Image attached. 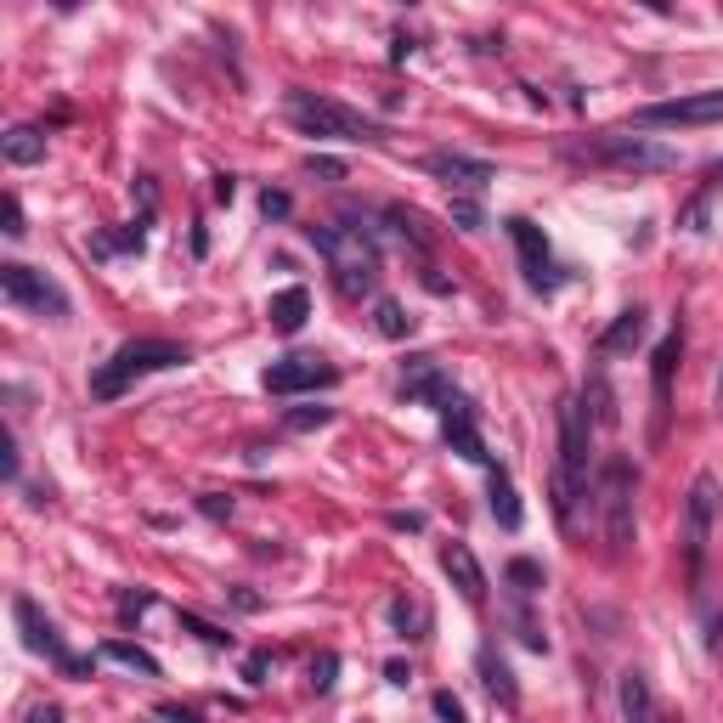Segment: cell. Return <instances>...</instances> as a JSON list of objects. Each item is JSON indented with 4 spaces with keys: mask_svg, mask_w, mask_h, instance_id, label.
<instances>
[{
    "mask_svg": "<svg viewBox=\"0 0 723 723\" xmlns=\"http://www.w3.org/2000/svg\"><path fill=\"white\" fill-rule=\"evenodd\" d=\"M588 429H594L588 407L576 396H565L560 402V469H554V514L565 525H571L576 498L588 492Z\"/></svg>",
    "mask_w": 723,
    "mask_h": 723,
    "instance_id": "obj_1",
    "label": "cell"
},
{
    "mask_svg": "<svg viewBox=\"0 0 723 723\" xmlns=\"http://www.w3.org/2000/svg\"><path fill=\"white\" fill-rule=\"evenodd\" d=\"M311 244L322 249L333 283H340L345 295H368V288L379 283V244H373V232H362V226H311Z\"/></svg>",
    "mask_w": 723,
    "mask_h": 723,
    "instance_id": "obj_2",
    "label": "cell"
},
{
    "mask_svg": "<svg viewBox=\"0 0 723 723\" xmlns=\"http://www.w3.org/2000/svg\"><path fill=\"white\" fill-rule=\"evenodd\" d=\"M181 362H187V345H170V340H130V345H119L103 368L91 373V396H96V402H114V396L130 391L141 373H164V368H181Z\"/></svg>",
    "mask_w": 723,
    "mask_h": 723,
    "instance_id": "obj_3",
    "label": "cell"
},
{
    "mask_svg": "<svg viewBox=\"0 0 723 723\" xmlns=\"http://www.w3.org/2000/svg\"><path fill=\"white\" fill-rule=\"evenodd\" d=\"M288 119H295L306 136H340V141H379L384 136L368 114L333 103V96H322V91H288Z\"/></svg>",
    "mask_w": 723,
    "mask_h": 723,
    "instance_id": "obj_4",
    "label": "cell"
},
{
    "mask_svg": "<svg viewBox=\"0 0 723 723\" xmlns=\"http://www.w3.org/2000/svg\"><path fill=\"white\" fill-rule=\"evenodd\" d=\"M717 503H723V487L717 475H695L690 480V498H684V571H690V588H701L706 576V554H712V532H717Z\"/></svg>",
    "mask_w": 723,
    "mask_h": 723,
    "instance_id": "obj_5",
    "label": "cell"
},
{
    "mask_svg": "<svg viewBox=\"0 0 723 723\" xmlns=\"http://www.w3.org/2000/svg\"><path fill=\"white\" fill-rule=\"evenodd\" d=\"M594 164H610V170H639V176H661V170H679V153L661 148L650 136H628V130H605L583 148Z\"/></svg>",
    "mask_w": 723,
    "mask_h": 723,
    "instance_id": "obj_6",
    "label": "cell"
},
{
    "mask_svg": "<svg viewBox=\"0 0 723 723\" xmlns=\"http://www.w3.org/2000/svg\"><path fill=\"white\" fill-rule=\"evenodd\" d=\"M634 487H639V469L628 458H605V475H599V509H605V538L610 549H634Z\"/></svg>",
    "mask_w": 723,
    "mask_h": 723,
    "instance_id": "obj_7",
    "label": "cell"
},
{
    "mask_svg": "<svg viewBox=\"0 0 723 723\" xmlns=\"http://www.w3.org/2000/svg\"><path fill=\"white\" fill-rule=\"evenodd\" d=\"M12 616H18V628H23V645L34 650V656H45V661H52V667H63L68 672V679H85V672H91V661H79L68 645H63V634H57V621L52 616H45L29 594H18L12 599Z\"/></svg>",
    "mask_w": 723,
    "mask_h": 723,
    "instance_id": "obj_8",
    "label": "cell"
},
{
    "mask_svg": "<svg viewBox=\"0 0 723 723\" xmlns=\"http://www.w3.org/2000/svg\"><path fill=\"white\" fill-rule=\"evenodd\" d=\"M690 125H723V91L672 96V103H650L634 114V130H690Z\"/></svg>",
    "mask_w": 723,
    "mask_h": 723,
    "instance_id": "obj_9",
    "label": "cell"
},
{
    "mask_svg": "<svg viewBox=\"0 0 723 723\" xmlns=\"http://www.w3.org/2000/svg\"><path fill=\"white\" fill-rule=\"evenodd\" d=\"M0 295H7L12 306H29V311H52V317H68V295L45 277V272H34V266H18V261H7L0 266Z\"/></svg>",
    "mask_w": 723,
    "mask_h": 723,
    "instance_id": "obj_10",
    "label": "cell"
},
{
    "mask_svg": "<svg viewBox=\"0 0 723 723\" xmlns=\"http://www.w3.org/2000/svg\"><path fill=\"white\" fill-rule=\"evenodd\" d=\"M503 226H509L514 249H520V272H525V283H532L538 295H554V288H560V266H554V255H549L543 226H538V221H525V215H509Z\"/></svg>",
    "mask_w": 723,
    "mask_h": 723,
    "instance_id": "obj_11",
    "label": "cell"
},
{
    "mask_svg": "<svg viewBox=\"0 0 723 723\" xmlns=\"http://www.w3.org/2000/svg\"><path fill=\"white\" fill-rule=\"evenodd\" d=\"M340 379V368H333L328 357H283V362H272L266 368V391L272 396H300V391H322V384H333Z\"/></svg>",
    "mask_w": 723,
    "mask_h": 723,
    "instance_id": "obj_12",
    "label": "cell"
},
{
    "mask_svg": "<svg viewBox=\"0 0 723 723\" xmlns=\"http://www.w3.org/2000/svg\"><path fill=\"white\" fill-rule=\"evenodd\" d=\"M442 429H447V447L458 453V458H469V464H492V453H487V442H480V424H475V402L469 396H447L442 402Z\"/></svg>",
    "mask_w": 723,
    "mask_h": 723,
    "instance_id": "obj_13",
    "label": "cell"
},
{
    "mask_svg": "<svg viewBox=\"0 0 723 723\" xmlns=\"http://www.w3.org/2000/svg\"><path fill=\"white\" fill-rule=\"evenodd\" d=\"M424 164H429V176H436V181H447L453 199H480L487 181H492V164L487 159H469V153H429Z\"/></svg>",
    "mask_w": 723,
    "mask_h": 723,
    "instance_id": "obj_14",
    "label": "cell"
},
{
    "mask_svg": "<svg viewBox=\"0 0 723 723\" xmlns=\"http://www.w3.org/2000/svg\"><path fill=\"white\" fill-rule=\"evenodd\" d=\"M402 396L442 413V402L453 396V384H447L442 362H436V357H407V362H402Z\"/></svg>",
    "mask_w": 723,
    "mask_h": 723,
    "instance_id": "obj_15",
    "label": "cell"
},
{
    "mask_svg": "<svg viewBox=\"0 0 723 723\" xmlns=\"http://www.w3.org/2000/svg\"><path fill=\"white\" fill-rule=\"evenodd\" d=\"M442 571H447V583L464 594V605L487 599V571H480V560H475L469 543H447V549H442Z\"/></svg>",
    "mask_w": 723,
    "mask_h": 723,
    "instance_id": "obj_16",
    "label": "cell"
},
{
    "mask_svg": "<svg viewBox=\"0 0 723 723\" xmlns=\"http://www.w3.org/2000/svg\"><path fill=\"white\" fill-rule=\"evenodd\" d=\"M616 701H621V717H628V723H661V712H656V690H650V679H645L639 667L621 672Z\"/></svg>",
    "mask_w": 723,
    "mask_h": 723,
    "instance_id": "obj_17",
    "label": "cell"
},
{
    "mask_svg": "<svg viewBox=\"0 0 723 723\" xmlns=\"http://www.w3.org/2000/svg\"><path fill=\"white\" fill-rule=\"evenodd\" d=\"M679 357H684V333L672 328L667 340L656 345V357H650V384H656V413L667 418V402H672V373H679Z\"/></svg>",
    "mask_w": 723,
    "mask_h": 723,
    "instance_id": "obj_18",
    "label": "cell"
},
{
    "mask_svg": "<svg viewBox=\"0 0 723 723\" xmlns=\"http://www.w3.org/2000/svg\"><path fill=\"white\" fill-rule=\"evenodd\" d=\"M475 672H480V684H487V695H492L503 712L520 706V684H514V672H509V661H503L498 650H480V656H475Z\"/></svg>",
    "mask_w": 723,
    "mask_h": 723,
    "instance_id": "obj_19",
    "label": "cell"
},
{
    "mask_svg": "<svg viewBox=\"0 0 723 723\" xmlns=\"http://www.w3.org/2000/svg\"><path fill=\"white\" fill-rule=\"evenodd\" d=\"M645 328H650V317H645L639 306H628V311H621V317L599 333V351H605V357H634V351L645 345Z\"/></svg>",
    "mask_w": 723,
    "mask_h": 723,
    "instance_id": "obj_20",
    "label": "cell"
},
{
    "mask_svg": "<svg viewBox=\"0 0 723 723\" xmlns=\"http://www.w3.org/2000/svg\"><path fill=\"white\" fill-rule=\"evenodd\" d=\"M306 317H311V295H306L300 283L283 288V295H272V306H266V322H272L277 333H300Z\"/></svg>",
    "mask_w": 723,
    "mask_h": 723,
    "instance_id": "obj_21",
    "label": "cell"
},
{
    "mask_svg": "<svg viewBox=\"0 0 723 723\" xmlns=\"http://www.w3.org/2000/svg\"><path fill=\"white\" fill-rule=\"evenodd\" d=\"M391 628L402 639H429V605L418 594H396L391 599Z\"/></svg>",
    "mask_w": 723,
    "mask_h": 723,
    "instance_id": "obj_22",
    "label": "cell"
},
{
    "mask_svg": "<svg viewBox=\"0 0 723 723\" xmlns=\"http://www.w3.org/2000/svg\"><path fill=\"white\" fill-rule=\"evenodd\" d=\"M96 661H114L125 672H141V679H159V661L141 645H125V639H103V645H96Z\"/></svg>",
    "mask_w": 723,
    "mask_h": 723,
    "instance_id": "obj_23",
    "label": "cell"
},
{
    "mask_svg": "<svg viewBox=\"0 0 723 723\" xmlns=\"http://www.w3.org/2000/svg\"><path fill=\"white\" fill-rule=\"evenodd\" d=\"M0 153H7V164H40L45 159V136L34 125H12L7 136H0Z\"/></svg>",
    "mask_w": 723,
    "mask_h": 723,
    "instance_id": "obj_24",
    "label": "cell"
},
{
    "mask_svg": "<svg viewBox=\"0 0 723 723\" xmlns=\"http://www.w3.org/2000/svg\"><path fill=\"white\" fill-rule=\"evenodd\" d=\"M487 503H492V520L503 532H520V498H514V480L503 469H492V487H487Z\"/></svg>",
    "mask_w": 723,
    "mask_h": 723,
    "instance_id": "obj_25",
    "label": "cell"
},
{
    "mask_svg": "<svg viewBox=\"0 0 723 723\" xmlns=\"http://www.w3.org/2000/svg\"><path fill=\"white\" fill-rule=\"evenodd\" d=\"M583 407H594V413H588L594 424H605V429L616 424V391H610V379H605V373H594V379H588V391H583Z\"/></svg>",
    "mask_w": 723,
    "mask_h": 723,
    "instance_id": "obj_26",
    "label": "cell"
},
{
    "mask_svg": "<svg viewBox=\"0 0 723 723\" xmlns=\"http://www.w3.org/2000/svg\"><path fill=\"white\" fill-rule=\"evenodd\" d=\"M373 328L384 333V340H407V333H413V317L402 311V300H373Z\"/></svg>",
    "mask_w": 723,
    "mask_h": 723,
    "instance_id": "obj_27",
    "label": "cell"
},
{
    "mask_svg": "<svg viewBox=\"0 0 723 723\" xmlns=\"http://www.w3.org/2000/svg\"><path fill=\"white\" fill-rule=\"evenodd\" d=\"M391 221H396V232L407 237V244H413L418 255H429V244H436V237H429V226H424V215H418V210L396 204V210H391Z\"/></svg>",
    "mask_w": 723,
    "mask_h": 723,
    "instance_id": "obj_28",
    "label": "cell"
},
{
    "mask_svg": "<svg viewBox=\"0 0 723 723\" xmlns=\"http://www.w3.org/2000/svg\"><path fill=\"white\" fill-rule=\"evenodd\" d=\"M503 576H509V588H514L520 599H532V594L543 588V565H538V560H509Z\"/></svg>",
    "mask_w": 723,
    "mask_h": 723,
    "instance_id": "obj_29",
    "label": "cell"
},
{
    "mask_svg": "<svg viewBox=\"0 0 723 723\" xmlns=\"http://www.w3.org/2000/svg\"><path fill=\"white\" fill-rule=\"evenodd\" d=\"M181 628H187L192 639L215 645V650H232V634H226V628H215V621H204V616H192V610H181Z\"/></svg>",
    "mask_w": 723,
    "mask_h": 723,
    "instance_id": "obj_30",
    "label": "cell"
},
{
    "mask_svg": "<svg viewBox=\"0 0 723 723\" xmlns=\"http://www.w3.org/2000/svg\"><path fill=\"white\" fill-rule=\"evenodd\" d=\"M509 621H514V634H520L525 645H532V650H549V634L532 621V610H525V605H514V610H509Z\"/></svg>",
    "mask_w": 723,
    "mask_h": 723,
    "instance_id": "obj_31",
    "label": "cell"
},
{
    "mask_svg": "<svg viewBox=\"0 0 723 723\" xmlns=\"http://www.w3.org/2000/svg\"><path fill=\"white\" fill-rule=\"evenodd\" d=\"M453 226H458V232H480V226H487L480 199H453Z\"/></svg>",
    "mask_w": 723,
    "mask_h": 723,
    "instance_id": "obj_32",
    "label": "cell"
},
{
    "mask_svg": "<svg viewBox=\"0 0 723 723\" xmlns=\"http://www.w3.org/2000/svg\"><path fill=\"white\" fill-rule=\"evenodd\" d=\"M328 418H333V407H295V413H283L288 429H322Z\"/></svg>",
    "mask_w": 723,
    "mask_h": 723,
    "instance_id": "obj_33",
    "label": "cell"
},
{
    "mask_svg": "<svg viewBox=\"0 0 723 723\" xmlns=\"http://www.w3.org/2000/svg\"><path fill=\"white\" fill-rule=\"evenodd\" d=\"M333 672H340V656L322 650V656L311 661V684H317V690H333Z\"/></svg>",
    "mask_w": 723,
    "mask_h": 723,
    "instance_id": "obj_34",
    "label": "cell"
},
{
    "mask_svg": "<svg viewBox=\"0 0 723 723\" xmlns=\"http://www.w3.org/2000/svg\"><path fill=\"white\" fill-rule=\"evenodd\" d=\"M0 221H7V226H0L7 237H23V232H29V226H23V204L12 199V192H7V199H0Z\"/></svg>",
    "mask_w": 723,
    "mask_h": 723,
    "instance_id": "obj_35",
    "label": "cell"
},
{
    "mask_svg": "<svg viewBox=\"0 0 723 723\" xmlns=\"http://www.w3.org/2000/svg\"><path fill=\"white\" fill-rule=\"evenodd\" d=\"M429 706H436L442 723H469V717H464V701H458L453 690H436V701H429Z\"/></svg>",
    "mask_w": 723,
    "mask_h": 723,
    "instance_id": "obj_36",
    "label": "cell"
},
{
    "mask_svg": "<svg viewBox=\"0 0 723 723\" xmlns=\"http://www.w3.org/2000/svg\"><path fill=\"white\" fill-rule=\"evenodd\" d=\"M306 170H311V176H322V181H345V159H328V153H311V159H306Z\"/></svg>",
    "mask_w": 723,
    "mask_h": 723,
    "instance_id": "obj_37",
    "label": "cell"
},
{
    "mask_svg": "<svg viewBox=\"0 0 723 723\" xmlns=\"http://www.w3.org/2000/svg\"><path fill=\"white\" fill-rule=\"evenodd\" d=\"M0 469H7V480H18L23 475V458H18V442H12V429L0 436Z\"/></svg>",
    "mask_w": 723,
    "mask_h": 723,
    "instance_id": "obj_38",
    "label": "cell"
},
{
    "mask_svg": "<svg viewBox=\"0 0 723 723\" xmlns=\"http://www.w3.org/2000/svg\"><path fill=\"white\" fill-rule=\"evenodd\" d=\"M261 210H266V221H283L288 210H295V199H288V192H277V187H266V199H261Z\"/></svg>",
    "mask_w": 723,
    "mask_h": 723,
    "instance_id": "obj_39",
    "label": "cell"
},
{
    "mask_svg": "<svg viewBox=\"0 0 723 723\" xmlns=\"http://www.w3.org/2000/svg\"><path fill=\"white\" fill-rule=\"evenodd\" d=\"M266 672H272V650H255V656L244 661V679H249V684H266Z\"/></svg>",
    "mask_w": 723,
    "mask_h": 723,
    "instance_id": "obj_40",
    "label": "cell"
},
{
    "mask_svg": "<svg viewBox=\"0 0 723 723\" xmlns=\"http://www.w3.org/2000/svg\"><path fill=\"white\" fill-rule=\"evenodd\" d=\"M199 509H204L210 520H232V498H221V492H204V498H199Z\"/></svg>",
    "mask_w": 723,
    "mask_h": 723,
    "instance_id": "obj_41",
    "label": "cell"
},
{
    "mask_svg": "<svg viewBox=\"0 0 723 723\" xmlns=\"http://www.w3.org/2000/svg\"><path fill=\"white\" fill-rule=\"evenodd\" d=\"M141 610H153V594H119V616H141Z\"/></svg>",
    "mask_w": 723,
    "mask_h": 723,
    "instance_id": "obj_42",
    "label": "cell"
},
{
    "mask_svg": "<svg viewBox=\"0 0 723 723\" xmlns=\"http://www.w3.org/2000/svg\"><path fill=\"white\" fill-rule=\"evenodd\" d=\"M159 717H164V723H204L199 712H192V706H181V701H164V706H159Z\"/></svg>",
    "mask_w": 723,
    "mask_h": 723,
    "instance_id": "obj_43",
    "label": "cell"
},
{
    "mask_svg": "<svg viewBox=\"0 0 723 723\" xmlns=\"http://www.w3.org/2000/svg\"><path fill=\"white\" fill-rule=\"evenodd\" d=\"M706 650H723V610L706 616Z\"/></svg>",
    "mask_w": 723,
    "mask_h": 723,
    "instance_id": "obj_44",
    "label": "cell"
},
{
    "mask_svg": "<svg viewBox=\"0 0 723 723\" xmlns=\"http://www.w3.org/2000/svg\"><path fill=\"white\" fill-rule=\"evenodd\" d=\"M384 679H391V684H402V690H407V679H413V667H407V661H384Z\"/></svg>",
    "mask_w": 723,
    "mask_h": 723,
    "instance_id": "obj_45",
    "label": "cell"
},
{
    "mask_svg": "<svg viewBox=\"0 0 723 723\" xmlns=\"http://www.w3.org/2000/svg\"><path fill=\"white\" fill-rule=\"evenodd\" d=\"M396 532H424V514H391Z\"/></svg>",
    "mask_w": 723,
    "mask_h": 723,
    "instance_id": "obj_46",
    "label": "cell"
},
{
    "mask_svg": "<svg viewBox=\"0 0 723 723\" xmlns=\"http://www.w3.org/2000/svg\"><path fill=\"white\" fill-rule=\"evenodd\" d=\"M215 199H221V204L237 199V181H232V176H215Z\"/></svg>",
    "mask_w": 723,
    "mask_h": 723,
    "instance_id": "obj_47",
    "label": "cell"
},
{
    "mask_svg": "<svg viewBox=\"0 0 723 723\" xmlns=\"http://www.w3.org/2000/svg\"><path fill=\"white\" fill-rule=\"evenodd\" d=\"M29 723H63L57 706H29Z\"/></svg>",
    "mask_w": 723,
    "mask_h": 723,
    "instance_id": "obj_48",
    "label": "cell"
},
{
    "mask_svg": "<svg viewBox=\"0 0 723 723\" xmlns=\"http://www.w3.org/2000/svg\"><path fill=\"white\" fill-rule=\"evenodd\" d=\"M717 407H723V373H717Z\"/></svg>",
    "mask_w": 723,
    "mask_h": 723,
    "instance_id": "obj_49",
    "label": "cell"
},
{
    "mask_svg": "<svg viewBox=\"0 0 723 723\" xmlns=\"http://www.w3.org/2000/svg\"><path fill=\"white\" fill-rule=\"evenodd\" d=\"M672 723H684V717H672Z\"/></svg>",
    "mask_w": 723,
    "mask_h": 723,
    "instance_id": "obj_50",
    "label": "cell"
}]
</instances>
